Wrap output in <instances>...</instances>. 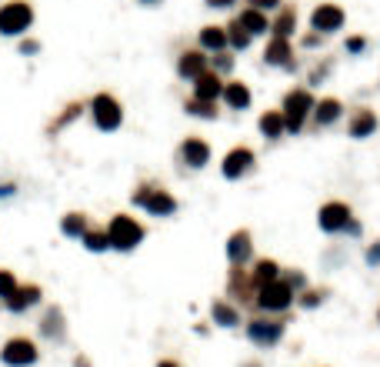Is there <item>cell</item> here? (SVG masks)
I'll list each match as a JSON object with an SVG mask.
<instances>
[{
  "mask_svg": "<svg viewBox=\"0 0 380 367\" xmlns=\"http://www.w3.org/2000/svg\"><path fill=\"white\" fill-rule=\"evenodd\" d=\"M34 24V7L27 0H11L0 7V34L4 37H24Z\"/></svg>",
  "mask_w": 380,
  "mask_h": 367,
  "instance_id": "obj_1",
  "label": "cell"
},
{
  "mask_svg": "<svg viewBox=\"0 0 380 367\" xmlns=\"http://www.w3.org/2000/svg\"><path fill=\"white\" fill-rule=\"evenodd\" d=\"M37 344L30 341V337H11V341L0 347V361L7 367H30V364H37Z\"/></svg>",
  "mask_w": 380,
  "mask_h": 367,
  "instance_id": "obj_2",
  "label": "cell"
},
{
  "mask_svg": "<svg viewBox=\"0 0 380 367\" xmlns=\"http://www.w3.org/2000/svg\"><path fill=\"white\" fill-rule=\"evenodd\" d=\"M140 241V228L130 220V217H114V224H110V230H107V244L110 247H117V251H130L134 244Z\"/></svg>",
  "mask_w": 380,
  "mask_h": 367,
  "instance_id": "obj_3",
  "label": "cell"
},
{
  "mask_svg": "<svg viewBox=\"0 0 380 367\" xmlns=\"http://www.w3.org/2000/svg\"><path fill=\"white\" fill-rule=\"evenodd\" d=\"M94 124L101 127V130H114V127H120V104H117L110 94L94 97Z\"/></svg>",
  "mask_w": 380,
  "mask_h": 367,
  "instance_id": "obj_4",
  "label": "cell"
},
{
  "mask_svg": "<svg viewBox=\"0 0 380 367\" xmlns=\"http://www.w3.org/2000/svg\"><path fill=\"white\" fill-rule=\"evenodd\" d=\"M40 297H44V294H40L37 284H17V291L4 301V307H7L11 314H24V311L40 304Z\"/></svg>",
  "mask_w": 380,
  "mask_h": 367,
  "instance_id": "obj_5",
  "label": "cell"
},
{
  "mask_svg": "<svg viewBox=\"0 0 380 367\" xmlns=\"http://www.w3.org/2000/svg\"><path fill=\"white\" fill-rule=\"evenodd\" d=\"M310 107H314V101H310V94H307V90H293L291 97L284 101V111H280V114L287 117V124H291V130H297V127H300V120H304V117L310 114Z\"/></svg>",
  "mask_w": 380,
  "mask_h": 367,
  "instance_id": "obj_6",
  "label": "cell"
},
{
  "mask_svg": "<svg viewBox=\"0 0 380 367\" xmlns=\"http://www.w3.org/2000/svg\"><path fill=\"white\" fill-rule=\"evenodd\" d=\"M260 304L267 311H280V307L291 304V287L287 284H280V280H267L264 287H260Z\"/></svg>",
  "mask_w": 380,
  "mask_h": 367,
  "instance_id": "obj_7",
  "label": "cell"
},
{
  "mask_svg": "<svg viewBox=\"0 0 380 367\" xmlns=\"http://www.w3.org/2000/svg\"><path fill=\"white\" fill-rule=\"evenodd\" d=\"M280 334H284V328L274 324V321H253L251 324V341L257 344H277Z\"/></svg>",
  "mask_w": 380,
  "mask_h": 367,
  "instance_id": "obj_8",
  "label": "cell"
},
{
  "mask_svg": "<svg viewBox=\"0 0 380 367\" xmlns=\"http://www.w3.org/2000/svg\"><path fill=\"white\" fill-rule=\"evenodd\" d=\"M137 204H144V207H147V211H153V214H170V211H174V201H170L167 194H160V190L137 194Z\"/></svg>",
  "mask_w": 380,
  "mask_h": 367,
  "instance_id": "obj_9",
  "label": "cell"
},
{
  "mask_svg": "<svg viewBox=\"0 0 380 367\" xmlns=\"http://www.w3.org/2000/svg\"><path fill=\"white\" fill-rule=\"evenodd\" d=\"M251 164H253V154L241 147V151H234L227 161H224V174H227V178H241V174H243V170H247Z\"/></svg>",
  "mask_w": 380,
  "mask_h": 367,
  "instance_id": "obj_10",
  "label": "cell"
},
{
  "mask_svg": "<svg viewBox=\"0 0 380 367\" xmlns=\"http://www.w3.org/2000/svg\"><path fill=\"white\" fill-rule=\"evenodd\" d=\"M320 224H324V230H341L347 228L350 220H347V207L343 204H330V207H324V217H320Z\"/></svg>",
  "mask_w": 380,
  "mask_h": 367,
  "instance_id": "obj_11",
  "label": "cell"
},
{
  "mask_svg": "<svg viewBox=\"0 0 380 367\" xmlns=\"http://www.w3.org/2000/svg\"><path fill=\"white\" fill-rule=\"evenodd\" d=\"M341 20H343V13L334 4H327V7H320L314 13V30H334V27H341Z\"/></svg>",
  "mask_w": 380,
  "mask_h": 367,
  "instance_id": "obj_12",
  "label": "cell"
},
{
  "mask_svg": "<svg viewBox=\"0 0 380 367\" xmlns=\"http://www.w3.org/2000/svg\"><path fill=\"white\" fill-rule=\"evenodd\" d=\"M184 157H187L190 167H203V161H207V144H201V140H187V144H184Z\"/></svg>",
  "mask_w": 380,
  "mask_h": 367,
  "instance_id": "obj_13",
  "label": "cell"
},
{
  "mask_svg": "<svg viewBox=\"0 0 380 367\" xmlns=\"http://www.w3.org/2000/svg\"><path fill=\"white\" fill-rule=\"evenodd\" d=\"M61 230L67 234V237H80V234L87 230V217L84 214H67L63 217V224H61Z\"/></svg>",
  "mask_w": 380,
  "mask_h": 367,
  "instance_id": "obj_14",
  "label": "cell"
},
{
  "mask_svg": "<svg viewBox=\"0 0 380 367\" xmlns=\"http://www.w3.org/2000/svg\"><path fill=\"white\" fill-rule=\"evenodd\" d=\"M40 330H44L47 337H57V341H61L63 328H61V311H57V307H53V311H47V314H44V321H40Z\"/></svg>",
  "mask_w": 380,
  "mask_h": 367,
  "instance_id": "obj_15",
  "label": "cell"
},
{
  "mask_svg": "<svg viewBox=\"0 0 380 367\" xmlns=\"http://www.w3.org/2000/svg\"><path fill=\"white\" fill-rule=\"evenodd\" d=\"M374 124H377V120H374V114H370V111H364V114L354 117V124H350V134H354V137H367L370 130H374Z\"/></svg>",
  "mask_w": 380,
  "mask_h": 367,
  "instance_id": "obj_16",
  "label": "cell"
},
{
  "mask_svg": "<svg viewBox=\"0 0 380 367\" xmlns=\"http://www.w3.org/2000/svg\"><path fill=\"white\" fill-rule=\"evenodd\" d=\"M201 70H203L201 54H184V61H180V74L184 77H201Z\"/></svg>",
  "mask_w": 380,
  "mask_h": 367,
  "instance_id": "obj_17",
  "label": "cell"
},
{
  "mask_svg": "<svg viewBox=\"0 0 380 367\" xmlns=\"http://www.w3.org/2000/svg\"><path fill=\"white\" fill-rule=\"evenodd\" d=\"M201 44H203V47H210V51H217V47H224V44H227V34H224L220 27H207V30L201 34Z\"/></svg>",
  "mask_w": 380,
  "mask_h": 367,
  "instance_id": "obj_18",
  "label": "cell"
},
{
  "mask_svg": "<svg viewBox=\"0 0 380 367\" xmlns=\"http://www.w3.org/2000/svg\"><path fill=\"white\" fill-rule=\"evenodd\" d=\"M224 97H227L230 107H247V101H251V94H247V87H241V84H227V90H224Z\"/></svg>",
  "mask_w": 380,
  "mask_h": 367,
  "instance_id": "obj_19",
  "label": "cell"
},
{
  "mask_svg": "<svg viewBox=\"0 0 380 367\" xmlns=\"http://www.w3.org/2000/svg\"><path fill=\"white\" fill-rule=\"evenodd\" d=\"M260 127H264L267 137H280V130H284V114H280V111H270V114L260 120Z\"/></svg>",
  "mask_w": 380,
  "mask_h": 367,
  "instance_id": "obj_20",
  "label": "cell"
},
{
  "mask_svg": "<svg viewBox=\"0 0 380 367\" xmlns=\"http://www.w3.org/2000/svg\"><path fill=\"white\" fill-rule=\"evenodd\" d=\"M241 27L247 30V34H260V30H267V20L260 17V13H253V11H247L241 17Z\"/></svg>",
  "mask_w": 380,
  "mask_h": 367,
  "instance_id": "obj_21",
  "label": "cell"
},
{
  "mask_svg": "<svg viewBox=\"0 0 380 367\" xmlns=\"http://www.w3.org/2000/svg\"><path fill=\"white\" fill-rule=\"evenodd\" d=\"M217 94H220V87H217V77H197V97L210 101V97H217Z\"/></svg>",
  "mask_w": 380,
  "mask_h": 367,
  "instance_id": "obj_22",
  "label": "cell"
},
{
  "mask_svg": "<svg viewBox=\"0 0 380 367\" xmlns=\"http://www.w3.org/2000/svg\"><path fill=\"white\" fill-rule=\"evenodd\" d=\"M13 291H17V278H13V270L0 267V301H7Z\"/></svg>",
  "mask_w": 380,
  "mask_h": 367,
  "instance_id": "obj_23",
  "label": "cell"
},
{
  "mask_svg": "<svg viewBox=\"0 0 380 367\" xmlns=\"http://www.w3.org/2000/svg\"><path fill=\"white\" fill-rule=\"evenodd\" d=\"M267 61H270V63H287V61H291V47H287L284 40L270 44V51H267Z\"/></svg>",
  "mask_w": 380,
  "mask_h": 367,
  "instance_id": "obj_24",
  "label": "cell"
},
{
  "mask_svg": "<svg viewBox=\"0 0 380 367\" xmlns=\"http://www.w3.org/2000/svg\"><path fill=\"white\" fill-rule=\"evenodd\" d=\"M80 237H84V244H87L90 251H103V247H110V244H107V234H101V230H84Z\"/></svg>",
  "mask_w": 380,
  "mask_h": 367,
  "instance_id": "obj_25",
  "label": "cell"
},
{
  "mask_svg": "<svg viewBox=\"0 0 380 367\" xmlns=\"http://www.w3.org/2000/svg\"><path fill=\"white\" fill-rule=\"evenodd\" d=\"M337 114H341V104H337V101H324V104H320V114H317V120H320V124H327V120H334Z\"/></svg>",
  "mask_w": 380,
  "mask_h": 367,
  "instance_id": "obj_26",
  "label": "cell"
},
{
  "mask_svg": "<svg viewBox=\"0 0 380 367\" xmlns=\"http://www.w3.org/2000/svg\"><path fill=\"white\" fill-rule=\"evenodd\" d=\"M230 257H234V261H243V257H247V234H237V237L230 241Z\"/></svg>",
  "mask_w": 380,
  "mask_h": 367,
  "instance_id": "obj_27",
  "label": "cell"
},
{
  "mask_svg": "<svg viewBox=\"0 0 380 367\" xmlns=\"http://www.w3.org/2000/svg\"><path fill=\"white\" fill-rule=\"evenodd\" d=\"M214 317H217V324H224V328L237 324V314H234L230 307H224V304H217V307H214Z\"/></svg>",
  "mask_w": 380,
  "mask_h": 367,
  "instance_id": "obj_28",
  "label": "cell"
},
{
  "mask_svg": "<svg viewBox=\"0 0 380 367\" xmlns=\"http://www.w3.org/2000/svg\"><path fill=\"white\" fill-rule=\"evenodd\" d=\"M224 34H227V40H234L237 47H243V44L251 40V34H247V30H243L241 24H237V27H230V30H224Z\"/></svg>",
  "mask_w": 380,
  "mask_h": 367,
  "instance_id": "obj_29",
  "label": "cell"
},
{
  "mask_svg": "<svg viewBox=\"0 0 380 367\" xmlns=\"http://www.w3.org/2000/svg\"><path fill=\"white\" fill-rule=\"evenodd\" d=\"M291 27H293V13L287 11V13H284V20H277L274 30H277V37H287V34H291Z\"/></svg>",
  "mask_w": 380,
  "mask_h": 367,
  "instance_id": "obj_30",
  "label": "cell"
},
{
  "mask_svg": "<svg viewBox=\"0 0 380 367\" xmlns=\"http://www.w3.org/2000/svg\"><path fill=\"white\" fill-rule=\"evenodd\" d=\"M20 54H24V57H34V54H40V40H34V37L20 40Z\"/></svg>",
  "mask_w": 380,
  "mask_h": 367,
  "instance_id": "obj_31",
  "label": "cell"
},
{
  "mask_svg": "<svg viewBox=\"0 0 380 367\" xmlns=\"http://www.w3.org/2000/svg\"><path fill=\"white\" fill-rule=\"evenodd\" d=\"M13 194H17V184H0V201H7Z\"/></svg>",
  "mask_w": 380,
  "mask_h": 367,
  "instance_id": "obj_32",
  "label": "cell"
},
{
  "mask_svg": "<svg viewBox=\"0 0 380 367\" xmlns=\"http://www.w3.org/2000/svg\"><path fill=\"white\" fill-rule=\"evenodd\" d=\"M347 47H350V51H364V40H357V37H350V40H347Z\"/></svg>",
  "mask_w": 380,
  "mask_h": 367,
  "instance_id": "obj_33",
  "label": "cell"
},
{
  "mask_svg": "<svg viewBox=\"0 0 380 367\" xmlns=\"http://www.w3.org/2000/svg\"><path fill=\"white\" fill-rule=\"evenodd\" d=\"M251 4H257V7H274V4H280V0H251Z\"/></svg>",
  "mask_w": 380,
  "mask_h": 367,
  "instance_id": "obj_34",
  "label": "cell"
},
{
  "mask_svg": "<svg viewBox=\"0 0 380 367\" xmlns=\"http://www.w3.org/2000/svg\"><path fill=\"white\" fill-rule=\"evenodd\" d=\"M210 4H214V7H227L230 0H210Z\"/></svg>",
  "mask_w": 380,
  "mask_h": 367,
  "instance_id": "obj_35",
  "label": "cell"
},
{
  "mask_svg": "<svg viewBox=\"0 0 380 367\" xmlns=\"http://www.w3.org/2000/svg\"><path fill=\"white\" fill-rule=\"evenodd\" d=\"M160 367H177V364H170V361H164V364H160Z\"/></svg>",
  "mask_w": 380,
  "mask_h": 367,
  "instance_id": "obj_36",
  "label": "cell"
},
{
  "mask_svg": "<svg viewBox=\"0 0 380 367\" xmlns=\"http://www.w3.org/2000/svg\"><path fill=\"white\" fill-rule=\"evenodd\" d=\"M147 4H153V0H147Z\"/></svg>",
  "mask_w": 380,
  "mask_h": 367,
  "instance_id": "obj_37",
  "label": "cell"
}]
</instances>
